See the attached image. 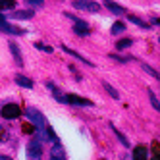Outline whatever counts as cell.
Returning a JSON list of instances; mask_svg holds the SVG:
<instances>
[{"instance_id": "6da1fadb", "label": "cell", "mask_w": 160, "mask_h": 160, "mask_svg": "<svg viewBox=\"0 0 160 160\" xmlns=\"http://www.w3.org/2000/svg\"><path fill=\"white\" fill-rule=\"evenodd\" d=\"M54 98L58 102H66V104H75V106H93V102L81 98V97H75V95H60L58 91H54Z\"/></svg>"}, {"instance_id": "7a4b0ae2", "label": "cell", "mask_w": 160, "mask_h": 160, "mask_svg": "<svg viewBox=\"0 0 160 160\" xmlns=\"http://www.w3.org/2000/svg\"><path fill=\"white\" fill-rule=\"evenodd\" d=\"M25 116L27 120L33 123V128L35 129H47V120H44V116L37 110V108H25Z\"/></svg>"}, {"instance_id": "3957f363", "label": "cell", "mask_w": 160, "mask_h": 160, "mask_svg": "<svg viewBox=\"0 0 160 160\" xmlns=\"http://www.w3.org/2000/svg\"><path fill=\"white\" fill-rule=\"evenodd\" d=\"M42 158V147L39 139H33L27 145V160H41Z\"/></svg>"}, {"instance_id": "277c9868", "label": "cell", "mask_w": 160, "mask_h": 160, "mask_svg": "<svg viewBox=\"0 0 160 160\" xmlns=\"http://www.w3.org/2000/svg\"><path fill=\"white\" fill-rule=\"evenodd\" d=\"M72 6L75 10H87V12H98L100 10V4L93 2V0H73Z\"/></svg>"}, {"instance_id": "5b68a950", "label": "cell", "mask_w": 160, "mask_h": 160, "mask_svg": "<svg viewBox=\"0 0 160 160\" xmlns=\"http://www.w3.org/2000/svg\"><path fill=\"white\" fill-rule=\"evenodd\" d=\"M0 31L8 33V35H23V33H25L23 29H19L16 25H10L6 21V16H2V14H0Z\"/></svg>"}, {"instance_id": "8992f818", "label": "cell", "mask_w": 160, "mask_h": 160, "mask_svg": "<svg viewBox=\"0 0 160 160\" xmlns=\"http://www.w3.org/2000/svg\"><path fill=\"white\" fill-rule=\"evenodd\" d=\"M0 114H2L4 120H16L18 116H21V110L18 104H6L2 110H0Z\"/></svg>"}, {"instance_id": "52a82bcc", "label": "cell", "mask_w": 160, "mask_h": 160, "mask_svg": "<svg viewBox=\"0 0 160 160\" xmlns=\"http://www.w3.org/2000/svg\"><path fill=\"white\" fill-rule=\"evenodd\" d=\"M104 8L110 10V12H112V14H116V16H123V14H125V8L120 6V4H116L114 0H104Z\"/></svg>"}, {"instance_id": "ba28073f", "label": "cell", "mask_w": 160, "mask_h": 160, "mask_svg": "<svg viewBox=\"0 0 160 160\" xmlns=\"http://www.w3.org/2000/svg\"><path fill=\"white\" fill-rule=\"evenodd\" d=\"M133 160H148V151L145 145H137L133 148Z\"/></svg>"}, {"instance_id": "9c48e42d", "label": "cell", "mask_w": 160, "mask_h": 160, "mask_svg": "<svg viewBox=\"0 0 160 160\" xmlns=\"http://www.w3.org/2000/svg\"><path fill=\"white\" fill-rule=\"evenodd\" d=\"M62 50H64V52H68V54H70V56H73V58H77L79 62H83L85 66H93V62H89V60L85 58V56H81V54L77 52V50H72L70 47H66V44H62Z\"/></svg>"}, {"instance_id": "30bf717a", "label": "cell", "mask_w": 160, "mask_h": 160, "mask_svg": "<svg viewBox=\"0 0 160 160\" xmlns=\"http://www.w3.org/2000/svg\"><path fill=\"white\" fill-rule=\"evenodd\" d=\"M8 47H10V52H12V54H14V58H16V64H18V66L21 68V66H23V56H21L19 48L16 47V42H10Z\"/></svg>"}, {"instance_id": "8fae6325", "label": "cell", "mask_w": 160, "mask_h": 160, "mask_svg": "<svg viewBox=\"0 0 160 160\" xmlns=\"http://www.w3.org/2000/svg\"><path fill=\"white\" fill-rule=\"evenodd\" d=\"M33 16H35L33 10H16L12 18H16V19H31Z\"/></svg>"}, {"instance_id": "7c38bea8", "label": "cell", "mask_w": 160, "mask_h": 160, "mask_svg": "<svg viewBox=\"0 0 160 160\" xmlns=\"http://www.w3.org/2000/svg\"><path fill=\"white\" fill-rule=\"evenodd\" d=\"M14 79H16V83H18L19 87H25V89H33V81H31L29 77H25V75H16Z\"/></svg>"}, {"instance_id": "4fadbf2b", "label": "cell", "mask_w": 160, "mask_h": 160, "mask_svg": "<svg viewBox=\"0 0 160 160\" xmlns=\"http://www.w3.org/2000/svg\"><path fill=\"white\" fill-rule=\"evenodd\" d=\"M110 129L114 131V135L118 137V141H120V143H122L123 147H129V141L125 139V135H123V133H120V129H118V128H116V125H114V123H110Z\"/></svg>"}, {"instance_id": "5bb4252c", "label": "cell", "mask_w": 160, "mask_h": 160, "mask_svg": "<svg viewBox=\"0 0 160 160\" xmlns=\"http://www.w3.org/2000/svg\"><path fill=\"white\" fill-rule=\"evenodd\" d=\"M73 33L79 35V37H89V25H75Z\"/></svg>"}, {"instance_id": "9a60e30c", "label": "cell", "mask_w": 160, "mask_h": 160, "mask_svg": "<svg viewBox=\"0 0 160 160\" xmlns=\"http://www.w3.org/2000/svg\"><path fill=\"white\" fill-rule=\"evenodd\" d=\"M102 85H104V89H106V93H108V95H110L112 98H116V100L120 98V93H118V91L114 89V87H112V85H110L108 81H104V83H102Z\"/></svg>"}, {"instance_id": "2e32d148", "label": "cell", "mask_w": 160, "mask_h": 160, "mask_svg": "<svg viewBox=\"0 0 160 160\" xmlns=\"http://www.w3.org/2000/svg\"><path fill=\"white\" fill-rule=\"evenodd\" d=\"M123 31H125V25L122 23V21H116V23L112 25V29H110L112 35H120V33H123Z\"/></svg>"}, {"instance_id": "e0dca14e", "label": "cell", "mask_w": 160, "mask_h": 160, "mask_svg": "<svg viewBox=\"0 0 160 160\" xmlns=\"http://www.w3.org/2000/svg\"><path fill=\"white\" fill-rule=\"evenodd\" d=\"M52 156L64 158V147H62L60 143H54V147H52Z\"/></svg>"}, {"instance_id": "ac0fdd59", "label": "cell", "mask_w": 160, "mask_h": 160, "mask_svg": "<svg viewBox=\"0 0 160 160\" xmlns=\"http://www.w3.org/2000/svg\"><path fill=\"white\" fill-rule=\"evenodd\" d=\"M128 19L131 21V23H135V25L143 27V29H148V23H145V21H143V19H139L137 16H128Z\"/></svg>"}, {"instance_id": "d6986e66", "label": "cell", "mask_w": 160, "mask_h": 160, "mask_svg": "<svg viewBox=\"0 0 160 160\" xmlns=\"http://www.w3.org/2000/svg\"><path fill=\"white\" fill-rule=\"evenodd\" d=\"M148 98H151V104H152V108L160 114V100L154 97V93H152V91H148Z\"/></svg>"}, {"instance_id": "ffe728a7", "label": "cell", "mask_w": 160, "mask_h": 160, "mask_svg": "<svg viewBox=\"0 0 160 160\" xmlns=\"http://www.w3.org/2000/svg\"><path fill=\"white\" fill-rule=\"evenodd\" d=\"M25 4L29 8H42L44 6V0H25Z\"/></svg>"}, {"instance_id": "44dd1931", "label": "cell", "mask_w": 160, "mask_h": 160, "mask_svg": "<svg viewBox=\"0 0 160 160\" xmlns=\"http://www.w3.org/2000/svg\"><path fill=\"white\" fill-rule=\"evenodd\" d=\"M131 42H133L131 39H122V41H118V44H116V48H118V50H123V48H128V47H129Z\"/></svg>"}, {"instance_id": "7402d4cb", "label": "cell", "mask_w": 160, "mask_h": 160, "mask_svg": "<svg viewBox=\"0 0 160 160\" xmlns=\"http://www.w3.org/2000/svg\"><path fill=\"white\" fill-rule=\"evenodd\" d=\"M152 160H160V143H152Z\"/></svg>"}, {"instance_id": "603a6c76", "label": "cell", "mask_w": 160, "mask_h": 160, "mask_svg": "<svg viewBox=\"0 0 160 160\" xmlns=\"http://www.w3.org/2000/svg\"><path fill=\"white\" fill-rule=\"evenodd\" d=\"M35 47H37L39 50H42V52H48V54L52 52V47H48V44H42V42H37Z\"/></svg>"}, {"instance_id": "cb8c5ba5", "label": "cell", "mask_w": 160, "mask_h": 160, "mask_svg": "<svg viewBox=\"0 0 160 160\" xmlns=\"http://www.w3.org/2000/svg\"><path fill=\"white\" fill-rule=\"evenodd\" d=\"M12 8H16V6H12V4H6V2H0V10H12Z\"/></svg>"}, {"instance_id": "d4e9b609", "label": "cell", "mask_w": 160, "mask_h": 160, "mask_svg": "<svg viewBox=\"0 0 160 160\" xmlns=\"http://www.w3.org/2000/svg\"><path fill=\"white\" fill-rule=\"evenodd\" d=\"M0 2H6V4H12V6H16V0H0Z\"/></svg>"}, {"instance_id": "484cf974", "label": "cell", "mask_w": 160, "mask_h": 160, "mask_svg": "<svg viewBox=\"0 0 160 160\" xmlns=\"http://www.w3.org/2000/svg\"><path fill=\"white\" fill-rule=\"evenodd\" d=\"M152 23H156V25H160V19H152Z\"/></svg>"}, {"instance_id": "4316f807", "label": "cell", "mask_w": 160, "mask_h": 160, "mask_svg": "<svg viewBox=\"0 0 160 160\" xmlns=\"http://www.w3.org/2000/svg\"><path fill=\"white\" fill-rule=\"evenodd\" d=\"M0 160H12V158H8V156H0Z\"/></svg>"}, {"instance_id": "83f0119b", "label": "cell", "mask_w": 160, "mask_h": 160, "mask_svg": "<svg viewBox=\"0 0 160 160\" xmlns=\"http://www.w3.org/2000/svg\"><path fill=\"white\" fill-rule=\"evenodd\" d=\"M50 160H64V158H58V156H52Z\"/></svg>"}, {"instance_id": "f1b7e54d", "label": "cell", "mask_w": 160, "mask_h": 160, "mask_svg": "<svg viewBox=\"0 0 160 160\" xmlns=\"http://www.w3.org/2000/svg\"><path fill=\"white\" fill-rule=\"evenodd\" d=\"M0 131H2V128H0Z\"/></svg>"}, {"instance_id": "f546056e", "label": "cell", "mask_w": 160, "mask_h": 160, "mask_svg": "<svg viewBox=\"0 0 160 160\" xmlns=\"http://www.w3.org/2000/svg\"><path fill=\"white\" fill-rule=\"evenodd\" d=\"M158 42H160V39H158Z\"/></svg>"}]
</instances>
